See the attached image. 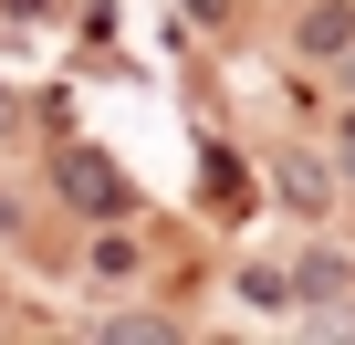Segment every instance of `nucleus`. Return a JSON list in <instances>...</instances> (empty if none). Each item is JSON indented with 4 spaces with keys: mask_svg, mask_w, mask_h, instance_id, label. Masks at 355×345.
Here are the masks:
<instances>
[{
    "mask_svg": "<svg viewBox=\"0 0 355 345\" xmlns=\"http://www.w3.org/2000/svg\"><path fill=\"white\" fill-rule=\"evenodd\" d=\"M345 32H355V22H345V11H313V22H303V53H334V42H345Z\"/></svg>",
    "mask_w": 355,
    "mask_h": 345,
    "instance_id": "f257e3e1",
    "label": "nucleus"
}]
</instances>
